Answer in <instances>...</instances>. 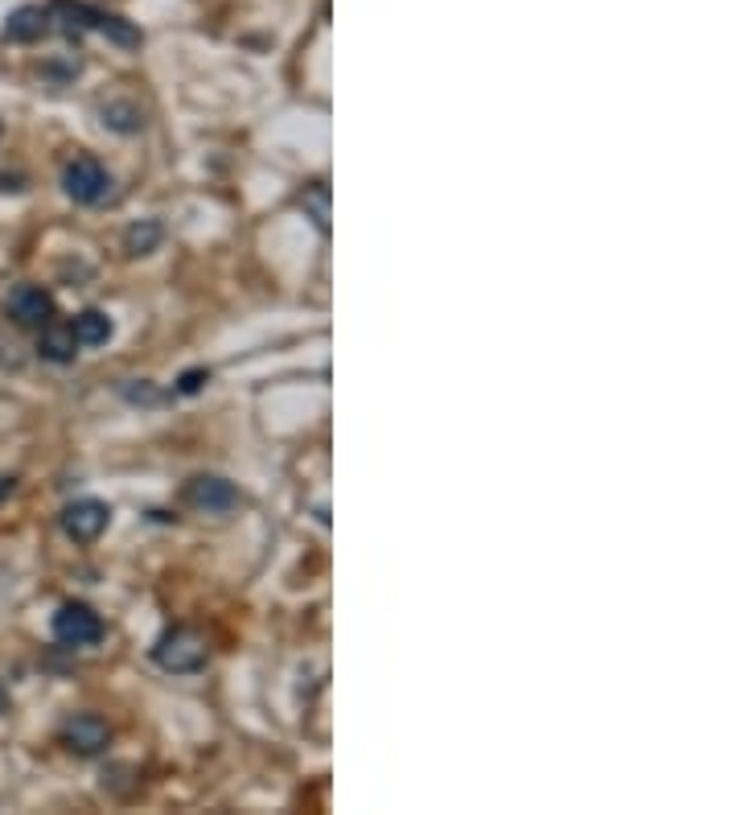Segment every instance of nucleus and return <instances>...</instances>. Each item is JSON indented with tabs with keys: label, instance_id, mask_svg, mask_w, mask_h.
Wrapping results in <instances>:
<instances>
[{
	"label": "nucleus",
	"instance_id": "nucleus-1",
	"mask_svg": "<svg viewBox=\"0 0 740 815\" xmlns=\"http://www.w3.org/2000/svg\"><path fill=\"white\" fill-rule=\"evenodd\" d=\"M50 13L59 17L71 33L95 30V33H103L107 42L124 45V50H136V45L145 42L132 21H124V17H116V13H103V9H91L83 0H50Z\"/></svg>",
	"mask_w": 740,
	"mask_h": 815
},
{
	"label": "nucleus",
	"instance_id": "nucleus-2",
	"mask_svg": "<svg viewBox=\"0 0 740 815\" xmlns=\"http://www.w3.org/2000/svg\"><path fill=\"white\" fill-rule=\"evenodd\" d=\"M62 189L66 198H74L79 206H100L107 194H112V174L103 169L95 157H74L66 169H62Z\"/></svg>",
	"mask_w": 740,
	"mask_h": 815
},
{
	"label": "nucleus",
	"instance_id": "nucleus-3",
	"mask_svg": "<svg viewBox=\"0 0 740 815\" xmlns=\"http://www.w3.org/2000/svg\"><path fill=\"white\" fill-rule=\"evenodd\" d=\"M153 656H157V663L165 671L189 675V671H198L206 663V639L194 627H177L157 642V651H153Z\"/></svg>",
	"mask_w": 740,
	"mask_h": 815
},
{
	"label": "nucleus",
	"instance_id": "nucleus-4",
	"mask_svg": "<svg viewBox=\"0 0 740 815\" xmlns=\"http://www.w3.org/2000/svg\"><path fill=\"white\" fill-rule=\"evenodd\" d=\"M54 639L62 647H95L103 639V618L83 601H66L59 613H54Z\"/></svg>",
	"mask_w": 740,
	"mask_h": 815
},
{
	"label": "nucleus",
	"instance_id": "nucleus-5",
	"mask_svg": "<svg viewBox=\"0 0 740 815\" xmlns=\"http://www.w3.org/2000/svg\"><path fill=\"white\" fill-rule=\"evenodd\" d=\"M181 503L194 510H206V515H227L243 503V495L234 491L227 478H215V474H198V478L186 482V491H181Z\"/></svg>",
	"mask_w": 740,
	"mask_h": 815
},
{
	"label": "nucleus",
	"instance_id": "nucleus-6",
	"mask_svg": "<svg viewBox=\"0 0 740 815\" xmlns=\"http://www.w3.org/2000/svg\"><path fill=\"white\" fill-rule=\"evenodd\" d=\"M112 524V507L100 503V498H74L71 507L62 510V532L74 539V544H91L100 539Z\"/></svg>",
	"mask_w": 740,
	"mask_h": 815
},
{
	"label": "nucleus",
	"instance_id": "nucleus-7",
	"mask_svg": "<svg viewBox=\"0 0 740 815\" xmlns=\"http://www.w3.org/2000/svg\"><path fill=\"white\" fill-rule=\"evenodd\" d=\"M62 742L71 745L74 754H103L107 750V742H112V729H107V721L95 713H74L66 725H62Z\"/></svg>",
	"mask_w": 740,
	"mask_h": 815
},
{
	"label": "nucleus",
	"instance_id": "nucleus-8",
	"mask_svg": "<svg viewBox=\"0 0 740 815\" xmlns=\"http://www.w3.org/2000/svg\"><path fill=\"white\" fill-rule=\"evenodd\" d=\"M4 309H9V318L17 321V326H45V321L54 318V297L42 289V285H17L13 292H9V301H4Z\"/></svg>",
	"mask_w": 740,
	"mask_h": 815
},
{
	"label": "nucleus",
	"instance_id": "nucleus-9",
	"mask_svg": "<svg viewBox=\"0 0 740 815\" xmlns=\"http://www.w3.org/2000/svg\"><path fill=\"white\" fill-rule=\"evenodd\" d=\"M50 30H54V13H50V9H42V4H21V9H13V13H9V21H4V38H9V42H17V45L42 42Z\"/></svg>",
	"mask_w": 740,
	"mask_h": 815
},
{
	"label": "nucleus",
	"instance_id": "nucleus-10",
	"mask_svg": "<svg viewBox=\"0 0 740 815\" xmlns=\"http://www.w3.org/2000/svg\"><path fill=\"white\" fill-rule=\"evenodd\" d=\"M38 354H42L45 363H74V354H79V338H74L71 326H54V321H45L42 338H38Z\"/></svg>",
	"mask_w": 740,
	"mask_h": 815
},
{
	"label": "nucleus",
	"instance_id": "nucleus-11",
	"mask_svg": "<svg viewBox=\"0 0 740 815\" xmlns=\"http://www.w3.org/2000/svg\"><path fill=\"white\" fill-rule=\"evenodd\" d=\"M74 338H79V347H107L112 334H116V321L107 318L103 309H83L79 318L71 321Z\"/></svg>",
	"mask_w": 740,
	"mask_h": 815
},
{
	"label": "nucleus",
	"instance_id": "nucleus-12",
	"mask_svg": "<svg viewBox=\"0 0 740 815\" xmlns=\"http://www.w3.org/2000/svg\"><path fill=\"white\" fill-rule=\"evenodd\" d=\"M103 124L116 132H140V124H145V116H140V107L128 100H112L103 103Z\"/></svg>",
	"mask_w": 740,
	"mask_h": 815
},
{
	"label": "nucleus",
	"instance_id": "nucleus-13",
	"mask_svg": "<svg viewBox=\"0 0 740 815\" xmlns=\"http://www.w3.org/2000/svg\"><path fill=\"white\" fill-rule=\"evenodd\" d=\"M124 244H128V256H148L160 244V227L157 223H140V227H132L124 235Z\"/></svg>",
	"mask_w": 740,
	"mask_h": 815
},
{
	"label": "nucleus",
	"instance_id": "nucleus-14",
	"mask_svg": "<svg viewBox=\"0 0 740 815\" xmlns=\"http://www.w3.org/2000/svg\"><path fill=\"white\" fill-rule=\"evenodd\" d=\"M202 383H210V371H189V375H181L177 392H181V395H194V392H202Z\"/></svg>",
	"mask_w": 740,
	"mask_h": 815
},
{
	"label": "nucleus",
	"instance_id": "nucleus-15",
	"mask_svg": "<svg viewBox=\"0 0 740 815\" xmlns=\"http://www.w3.org/2000/svg\"><path fill=\"white\" fill-rule=\"evenodd\" d=\"M13 486H17V478H0V498L13 495Z\"/></svg>",
	"mask_w": 740,
	"mask_h": 815
},
{
	"label": "nucleus",
	"instance_id": "nucleus-16",
	"mask_svg": "<svg viewBox=\"0 0 740 815\" xmlns=\"http://www.w3.org/2000/svg\"><path fill=\"white\" fill-rule=\"evenodd\" d=\"M9 713V692H4V684H0V716Z\"/></svg>",
	"mask_w": 740,
	"mask_h": 815
}]
</instances>
